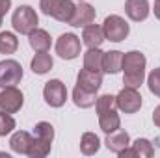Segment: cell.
Segmentation results:
<instances>
[{"label":"cell","mask_w":160,"mask_h":158,"mask_svg":"<svg viewBox=\"0 0 160 158\" xmlns=\"http://www.w3.org/2000/svg\"><path fill=\"white\" fill-rule=\"evenodd\" d=\"M145 65H147V60L140 50H130V52L123 54L121 71H123L125 87L138 89L143 84V80H145Z\"/></svg>","instance_id":"cell-1"},{"label":"cell","mask_w":160,"mask_h":158,"mask_svg":"<svg viewBox=\"0 0 160 158\" xmlns=\"http://www.w3.org/2000/svg\"><path fill=\"white\" fill-rule=\"evenodd\" d=\"M75 7L77 4L73 0H39V9L45 15L65 24H69V21L73 19Z\"/></svg>","instance_id":"cell-2"},{"label":"cell","mask_w":160,"mask_h":158,"mask_svg":"<svg viewBox=\"0 0 160 158\" xmlns=\"http://www.w3.org/2000/svg\"><path fill=\"white\" fill-rule=\"evenodd\" d=\"M11 24H13V30L21 36H28L32 30L38 28L39 24V17L36 13V9L32 6H19L13 15H11Z\"/></svg>","instance_id":"cell-3"},{"label":"cell","mask_w":160,"mask_h":158,"mask_svg":"<svg viewBox=\"0 0 160 158\" xmlns=\"http://www.w3.org/2000/svg\"><path fill=\"white\" fill-rule=\"evenodd\" d=\"M102 32H104V37L108 41L121 43V41H125L128 37L130 26L121 15H108L102 22Z\"/></svg>","instance_id":"cell-4"},{"label":"cell","mask_w":160,"mask_h":158,"mask_svg":"<svg viewBox=\"0 0 160 158\" xmlns=\"http://www.w3.org/2000/svg\"><path fill=\"white\" fill-rule=\"evenodd\" d=\"M43 99L50 108H62L67 101V87L62 80H48L43 87Z\"/></svg>","instance_id":"cell-5"},{"label":"cell","mask_w":160,"mask_h":158,"mask_svg":"<svg viewBox=\"0 0 160 158\" xmlns=\"http://www.w3.org/2000/svg\"><path fill=\"white\" fill-rule=\"evenodd\" d=\"M22 80V65L17 60H2L0 62V89L13 87Z\"/></svg>","instance_id":"cell-6"},{"label":"cell","mask_w":160,"mask_h":158,"mask_svg":"<svg viewBox=\"0 0 160 158\" xmlns=\"http://www.w3.org/2000/svg\"><path fill=\"white\" fill-rule=\"evenodd\" d=\"M116 108L123 114H136L142 108V95L134 87H123L116 95Z\"/></svg>","instance_id":"cell-7"},{"label":"cell","mask_w":160,"mask_h":158,"mask_svg":"<svg viewBox=\"0 0 160 158\" xmlns=\"http://www.w3.org/2000/svg\"><path fill=\"white\" fill-rule=\"evenodd\" d=\"M82 45H80V37L75 34H62L58 41H56V54L62 60H75L80 56Z\"/></svg>","instance_id":"cell-8"},{"label":"cell","mask_w":160,"mask_h":158,"mask_svg":"<svg viewBox=\"0 0 160 158\" xmlns=\"http://www.w3.org/2000/svg\"><path fill=\"white\" fill-rule=\"evenodd\" d=\"M24 104V95L17 86L13 87H4L0 91V110L8 114H17Z\"/></svg>","instance_id":"cell-9"},{"label":"cell","mask_w":160,"mask_h":158,"mask_svg":"<svg viewBox=\"0 0 160 158\" xmlns=\"http://www.w3.org/2000/svg\"><path fill=\"white\" fill-rule=\"evenodd\" d=\"M95 7L91 6V4H88V2H78L77 4V7H75V15H73V19L69 21V26H73V28H84V26H88V24H91L93 21H95Z\"/></svg>","instance_id":"cell-10"},{"label":"cell","mask_w":160,"mask_h":158,"mask_svg":"<svg viewBox=\"0 0 160 158\" xmlns=\"http://www.w3.org/2000/svg\"><path fill=\"white\" fill-rule=\"evenodd\" d=\"M77 86L86 89V91H91V93H97L102 86V73L101 71H89V69H82L77 77Z\"/></svg>","instance_id":"cell-11"},{"label":"cell","mask_w":160,"mask_h":158,"mask_svg":"<svg viewBox=\"0 0 160 158\" xmlns=\"http://www.w3.org/2000/svg\"><path fill=\"white\" fill-rule=\"evenodd\" d=\"M125 13L130 21L134 22H142L149 17L151 13V6L147 0H127L125 2Z\"/></svg>","instance_id":"cell-12"},{"label":"cell","mask_w":160,"mask_h":158,"mask_svg":"<svg viewBox=\"0 0 160 158\" xmlns=\"http://www.w3.org/2000/svg\"><path fill=\"white\" fill-rule=\"evenodd\" d=\"M104 143H106V147H108V151H110V153L119 155L125 147H128V145H130V136H128V132H125V130L118 128L116 132L106 134Z\"/></svg>","instance_id":"cell-13"},{"label":"cell","mask_w":160,"mask_h":158,"mask_svg":"<svg viewBox=\"0 0 160 158\" xmlns=\"http://www.w3.org/2000/svg\"><path fill=\"white\" fill-rule=\"evenodd\" d=\"M82 41L88 48H95V47H101L106 37H104V32H102V26L99 24H88L84 26V32H82Z\"/></svg>","instance_id":"cell-14"},{"label":"cell","mask_w":160,"mask_h":158,"mask_svg":"<svg viewBox=\"0 0 160 158\" xmlns=\"http://www.w3.org/2000/svg\"><path fill=\"white\" fill-rule=\"evenodd\" d=\"M28 43L36 52H48V48L52 45V39H50V34L47 30L36 28V30H32L28 34Z\"/></svg>","instance_id":"cell-15"},{"label":"cell","mask_w":160,"mask_h":158,"mask_svg":"<svg viewBox=\"0 0 160 158\" xmlns=\"http://www.w3.org/2000/svg\"><path fill=\"white\" fill-rule=\"evenodd\" d=\"M34 136L26 130H17L11 138H9V147L13 153L17 155H28V149H30V143H32Z\"/></svg>","instance_id":"cell-16"},{"label":"cell","mask_w":160,"mask_h":158,"mask_svg":"<svg viewBox=\"0 0 160 158\" xmlns=\"http://www.w3.org/2000/svg\"><path fill=\"white\" fill-rule=\"evenodd\" d=\"M123 63V52L119 50H108L102 54V73L106 75H118Z\"/></svg>","instance_id":"cell-17"},{"label":"cell","mask_w":160,"mask_h":158,"mask_svg":"<svg viewBox=\"0 0 160 158\" xmlns=\"http://www.w3.org/2000/svg\"><path fill=\"white\" fill-rule=\"evenodd\" d=\"M99 126L104 134H110V132H116L118 128H121V119L119 114L116 112V108L104 112V114H99Z\"/></svg>","instance_id":"cell-18"},{"label":"cell","mask_w":160,"mask_h":158,"mask_svg":"<svg viewBox=\"0 0 160 158\" xmlns=\"http://www.w3.org/2000/svg\"><path fill=\"white\" fill-rule=\"evenodd\" d=\"M54 65V60L48 52H38L32 62H30V69L36 73V75H47Z\"/></svg>","instance_id":"cell-19"},{"label":"cell","mask_w":160,"mask_h":158,"mask_svg":"<svg viewBox=\"0 0 160 158\" xmlns=\"http://www.w3.org/2000/svg\"><path fill=\"white\" fill-rule=\"evenodd\" d=\"M102 50L101 47L95 48H88V52L84 54V69L89 71H101L102 73Z\"/></svg>","instance_id":"cell-20"},{"label":"cell","mask_w":160,"mask_h":158,"mask_svg":"<svg viewBox=\"0 0 160 158\" xmlns=\"http://www.w3.org/2000/svg\"><path fill=\"white\" fill-rule=\"evenodd\" d=\"M99 149H101V140H99V136L93 134V132H84L82 138H80V151H82V155L91 156V155L99 153Z\"/></svg>","instance_id":"cell-21"},{"label":"cell","mask_w":160,"mask_h":158,"mask_svg":"<svg viewBox=\"0 0 160 158\" xmlns=\"http://www.w3.org/2000/svg\"><path fill=\"white\" fill-rule=\"evenodd\" d=\"M95 101H97V93H91V91H86L82 87H75L73 89V102L78 106V108H91L95 106Z\"/></svg>","instance_id":"cell-22"},{"label":"cell","mask_w":160,"mask_h":158,"mask_svg":"<svg viewBox=\"0 0 160 158\" xmlns=\"http://www.w3.org/2000/svg\"><path fill=\"white\" fill-rule=\"evenodd\" d=\"M19 48V39L13 32H0V54H13Z\"/></svg>","instance_id":"cell-23"},{"label":"cell","mask_w":160,"mask_h":158,"mask_svg":"<svg viewBox=\"0 0 160 158\" xmlns=\"http://www.w3.org/2000/svg\"><path fill=\"white\" fill-rule=\"evenodd\" d=\"M50 147H52V143L43 141V140H39V138H34L32 143H30V149H28V155H26V156H30V158H45L48 153H50Z\"/></svg>","instance_id":"cell-24"},{"label":"cell","mask_w":160,"mask_h":158,"mask_svg":"<svg viewBox=\"0 0 160 158\" xmlns=\"http://www.w3.org/2000/svg\"><path fill=\"white\" fill-rule=\"evenodd\" d=\"M132 149L136 151V156L140 158H153L155 156V147L147 138H138L132 143Z\"/></svg>","instance_id":"cell-25"},{"label":"cell","mask_w":160,"mask_h":158,"mask_svg":"<svg viewBox=\"0 0 160 158\" xmlns=\"http://www.w3.org/2000/svg\"><path fill=\"white\" fill-rule=\"evenodd\" d=\"M34 138H39L43 141L52 143L54 141V126L50 123H47V121H39L34 126Z\"/></svg>","instance_id":"cell-26"},{"label":"cell","mask_w":160,"mask_h":158,"mask_svg":"<svg viewBox=\"0 0 160 158\" xmlns=\"http://www.w3.org/2000/svg\"><path fill=\"white\" fill-rule=\"evenodd\" d=\"M112 108H116V97H114V95L106 93V95L97 97V101H95L97 116H99V114H104V112H108V110H112Z\"/></svg>","instance_id":"cell-27"},{"label":"cell","mask_w":160,"mask_h":158,"mask_svg":"<svg viewBox=\"0 0 160 158\" xmlns=\"http://www.w3.org/2000/svg\"><path fill=\"white\" fill-rule=\"evenodd\" d=\"M13 128H15V119L11 117V114L0 110V138L11 134Z\"/></svg>","instance_id":"cell-28"},{"label":"cell","mask_w":160,"mask_h":158,"mask_svg":"<svg viewBox=\"0 0 160 158\" xmlns=\"http://www.w3.org/2000/svg\"><path fill=\"white\" fill-rule=\"evenodd\" d=\"M147 86H149V91H151L153 95L160 97V67L153 69V71L149 73V77H147Z\"/></svg>","instance_id":"cell-29"},{"label":"cell","mask_w":160,"mask_h":158,"mask_svg":"<svg viewBox=\"0 0 160 158\" xmlns=\"http://www.w3.org/2000/svg\"><path fill=\"white\" fill-rule=\"evenodd\" d=\"M118 156H119V158H136V151H134L132 147H125Z\"/></svg>","instance_id":"cell-30"},{"label":"cell","mask_w":160,"mask_h":158,"mask_svg":"<svg viewBox=\"0 0 160 158\" xmlns=\"http://www.w3.org/2000/svg\"><path fill=\"white\" fill-rule=\"evenodd\" d=\"M11 9V0H0V17H4Z\"/></svg>","instance_id":"cell-31"},{"label":"cell","mask_w":160,"mask_h":158,"mask_svg":"<svg viewBox=\"0 0 160 158\" xmlns=\"http://www.w3.org/2000/svg\"><path fill=\"white\" fill-rule=\"evenodd\" d=\"M153 123L160 128V104L155 108V112H153Z\"/></svg>","instance_id":"cell-32"},{"label":"cell","mask_w":160,"mask_h":158,"mask_svg":"<svg viewBox=\"0 0 160 158\" xmlns=\"http://www.w3.org/2000/svg\"><path fill=\"white\" fill-rule=\"evenodd\" d=\"M153 11H155V17L160 21V0H155V7H153Z\"/></svg>","instance_id":"cell-33"},{"label":"cell","mask_w":160,"mask_h":158,"mask_svg":"<svg viewBox=\"0 0 160 158\" xmlns=\"http://www.w3.org/2000/svg\"><path fill=\"white\" fill-rule=\"evenodd\" d=\"M0 26H2V17H0Z\"/></svg>","instance_id":"cell-34"},{"label":"cell","mask_w":160,"mask_h":158,"mask_svg":"<svg viewBox=\"0 0 160 158\" xmlns=\"http://www.w3.org/2000/svg\"><path fill=\"white\" fill-rule=\"evenodd\" d=\"M80 2H84V0H80Z\"/></svg>","instance_id":"cell-35"}]
</instances>
